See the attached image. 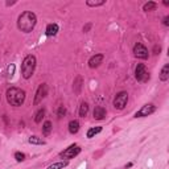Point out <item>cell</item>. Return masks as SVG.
Returning <instances> with one entry per match:
<instances>
[{"instance_id": "1", "label": "cell", "mask_w": 169, "mask_h": 169, "mask_svg": "<svg viewBox=\"0 0 169 169\" xmlns=\"http://www.w3.org/2000/svg\"><path fill=\"white\" fill-rule=\"evenodd\" d=\"M36 24H37V16L31 11H25L19 16L17 19V28L24 33H29L34 29Z\"/></svg>"}, {"instance_id": "2", "label": "cell", "mask_w": 169, "mask_h": 169, "mask_svg": "<svg viewBox=\"0 0 169 169\" xmlns=\"http://www.w3.org/2000/svg\"><path fill=\"white\" fill-rule=\"evenodd\" d=\"M5 96H7V102L13 107H19L21 106L25 100V91L21 90L19 87H9L5 92Z\"/></svg>"}, {"instance_id": "3", "label": "cell", "mask_w": 169, "mask_h": 169, "mask_svg": "<svg viewBox=\"0 0 169 169\" xmlns=\"http://www.w3.org/2000/svg\"><path fill=\"white\" fill-rule=\"evenodd\" d=\"M36 57L33 54H28L25 58L23 59V63H21V74H23V78L25 79H29L32 75L34 73V69H36Z\"/></svg>"}, {"instance_id": "4", "label": "cell", "mask_w": 169, "mask_h": 169, "mask_svg": "<svg viewBox=\"0 0 169 169\" xmlns=\"http://www.w3.org/2000/svg\"><path fill=\"white\" fill-rule=\"evenodd\" d=\"M81 147L78 146V144H71L70 147H67L65 151L61 152L59 153V156H61L62 159H67V160H70V159H74L75 156H78L79 153H81Z\"/></svg>"}, {"instance_id": "5", "label": "cell", "mask_w": 169, "mask_h": 169, "mask_svg": "<svg viewBox=\"0 0 169 169\" xmlns=\"http://www.w3.org/2000/svg\"><path fill=\"white\" fill-rule=\"evenodd\" d=\"M127 102H128V94L126 91H120L119 94H116L114 99V107L116 110H123L127 106Z\"/></svg>"}, {"instance_id": "6", "label": "cell", "mask_w": 169, "mask_h": 169, "mask_svg": "<svg viewBox=\"0 0 169 169\" xmlns=\"http://www.w3.org/2000/svg\"><path fill=\"white\" fill-rule=\"evenodd\" d=\"M135 78L138 79L139 82H147L149 79V74L147 73V69H146V65L144 63H138L135 69Z\"/></svg>"}, {"instance_id": "7", "label": "cell", "mask_w": 169, "mask_h": 169, "mask_svg": "<svg viewBox=\"0 0 169 169\" xmlns=\"http://www.w3.org/2000/svg\"><path fill=\"white\" fill-rule=\"evenodd\" d=\"M46 95H48V84L46 83L40 84L38 88H37V91H36V95H34V99H33V104H34V106L40 104Z\"/></svg>"}, {"instance_id": "8", "label": "cell", "mask_w": 169, "mask_h": 169, "mask_svg": "<svg viewBox=\"0 0 169 169\" xmlns=\"http://www.w3.org/2000/svg\"><path fill=\"white\" fill-rule=\"evenodd\" d=\"M134 56L140 59H147L149 53H148V49L142 42H138V44H135V46H134Z\"/></svg>"}, {"instance_id": "9", "label": "cell", "mask_w": 169, "mask_h": 169, "mask_svg": "<svg viewBox=\"0 0 169 169\" xmlns=\"http://www.w3.org/2000/svg\"><path fill=\"white\" fill-rule=\"evenodd\" d=\"M156 111L155 104H144L140 110L135 114V118H144V116H149L151 114H153Z\"/></svg>"}, {"instance_id": "10", "label": "cell", "mask_w": 169, "mask_h": 169, "mask_svg": "<svg viewBox=\"0 0 169 169\" xmlns=\"http://www.w3.org/2000/svg\"><path fill=\"white\" fill-rule=\"evenodd\" d=\"M103 58H104V56L103 54H95V56H92V57L88 59V67H91V69H95V67H98L100 63L103 62Z\"/></svg>"}, {"instance_id": "11", "label": "cell", "mask_w": 169, "mask_h": 169, "mask_svg": "<svg viewBox=\"0 0 169 169\" xmlns=\"http://www.w3.org/2000/svg\"><path fill=\"white\" fill-rule=\"evenodd\" d=\"M106 114H107L106 108H103V107H100V106L95 107L94 111H92V116H94V119H96V120L104 119V118H106Z\"/></svg>"}, {"instance_id": "12", "label": "cell", "mask_w": 169, "mask_h": 169, "mask_svg": "<svg viewBox=\"0 0 169 169\" xmlns=\"http://www.w3.org/2000/svg\"><path fill=\"white\" fill-rule=\"evenodd\" d=\"M82 84H83V79L81 75H78L77 78L74 79V83H73V90L77 95L81 94V90H82Z\"/></svg>"}, {"instance_id": "13", "label": "cell", "mask_w": 169, "mask_h": 169, "mask_svg": "<svg viewBox=\"0 0 169 169\" xmlns=\"http://www.w3.org/2000/svg\"><path fill=\"white\" fill-rule=\"evenodd\" d=\"M58 25L57 24H49V25L46 27V31H45V34L49 36V37H52V36H56L58 33Z\"/></svg>"}, {"instance_id": "14", "label": "cell", "mask_w": 169, "mask_h": 169, "mask_svg": "<svg viewBox=\"0 0 169 169\" xmlns=\"http://www.w3.org/2000/svg\"><path fill=\"white\" fill-rule=\"evenodd\" d=\"M168 79H169V65L167 63V65H164L161 71H160V81L165 82V81H168Z\"/></svg>"}, {"instance_id": "15", "label": "cell", "mask_w": 169, "mask_h": 169, "mask_svg": "<svg viewBox=\"0 0 169 169\" xmlns=\"http://www.w3.org/2000/svg\"><path fill=\"white\" fill-rule=\"evenodd\" d=\"M79 131V122L78 120H70L69 122V132L70 134H77Z\"/></svg>"}, {"instance_id": "16", "label": "cell", "mask_w": 169, "mask_h": 169, "mask_svg": "<svg viewBox=\"0 0 169 169\" xmlns=\"http://www.w3.org/2000/svg\"><path fill=\"white\" fill-rule=\"evenodd\" d=\"M100 132H102V127H92V128H90V130L87 131L86 136H87L88 139H91V138H94L95 135L100 134Z\"/></svg>"}, {"instance_id": "17", "label": "cell", "mask_w": 169, "mask_h": 169, "mask_svg": "<svg viewBox=\"0 0 169 169\" xmlns=\"http://www.w3.org/2000/svg\"><path fill=\"white\" fill-rule=\"evenodd\" d=\"M28 142H29L31 144H34V146H44L45 144V142L41 139V138H38V136H31L29 139H28Z\"/></svg>"}, {"instance_id": "18", "label": "cell", "mask_w": 169, "mask_h": 169, "mask_svg": "<svg viewBox=\"0 0 169 169\" xmlns=\"http://www.w3.org/2000/svg\"><path fill=\"white\" fill-rule=\"evenodd\" d=\"M87 114H88V104L86 102H82L81 106H79V116L84 118Z\"/></svg>"}, {"instance_id": "19", "label": "cell", "mask_w": 169, "mask_h": 169, "mask_svg": "<svg viewBox=\"0 0 169 169\" xmlns=\"http://www.w3.org/2000/svg\"><path fill=\"white\" fill-rule=\"evenodd\" d=\"M67 164H69V161H58V163H54L52 165H49L46 169H63L65 167H67Z\"/></svg>"}, {"instance_id": "20", "label": "cell", "mask_w": 169, "mask_h": 169, "mask_svg": "<svg viewBox=\"0 0 169 169\" xmlns=\"http://www.w3.org/2000/svg\"><path fill=\"white\" fill-rule=\"evenodd\" d=\"M156 7H157V4H156L155 2H148L143 5V11L144 12H151V11H155Z\"/></svg>"}, {"instance_id": "21", "label": "cell", "mask_w": 169, "mask_h": 169, "mask_svg": "<svg viewBox=\"0 0 169 169\" xmlns=\"http://www.w3.org/2000/svg\"><path fill=\"white\" fill-rule=\"evenodd\" d=\"M52 128H53V127H52V123L49 122V120H46V122L42 124V134L45 136H48L52 132Z\"/></svg>"}, {"instance_id": "22", "label": "cell", "mask_w": 169, "mask_h": 169, "mask_svg": "<svg viewBox=\"0 0 169 169\" xmlns=\"http://www.w3.org/2000/svg\"><path fill=\"white\" fill-rule=\"evenodd\" d=\"M44 116H45V108H40V110L36 112V115H34V122L36 123H41Z\"/></svg>"}, {"instance_id": "23", "label": "cell", "mask_w": 169, "mask_h": 169, "mask_svg": "<svg viewBox=\"0 0 169 169\" xmlns=\"http://www.w3.org/2000/svg\"><path fill=\"white\" fill-rule=\"evenodd\" d=\"M86 4L88 7H100L103 4H106V0H100V2H91V0H87Z\"/></svg>"}, {"instance_id": "24", "label": "cell", "mask_w": 169, "mask_h": 169, "mask_svg": "<svg viewBox=\"0 0 169 169\" xmlns=\"http://www.w3.org/2000/svg\"><path fill=\"white\" fill-rule=\"evenodd\" d=\"M65 115H66V108H65V106H59L58 110H57V116H58V118H63Z\"/></svg>"}, {"instance_id": "25", "label": "cell", "mask_w": 169, "mask_h": 169, "mask_svg": "<svg viewBox=\"0 0 169 169\" xmlns=\"http://www.w3.org/2000/svg\"><path fill=\"white\" fill-rule=\"evenodd\" d=\"M15 159H16V161H17V163H21V161L25 160V155L21 153V152H16V153H15Z\"/></svg>"}, {"instance_id": "26", "label": "cell", "mask_w": 169, "mask_h": 169, "mask_svg": "<svg viewBox=\"0 0 169 169\" xmlns=\"http://www.w3.org/2000/svg\"><path fill=\"white\" fill-rule=\"evenodd\" d=\"M13 73H15V65H13V63H11V65L8 66V75H9V77H12V75H13Z\"/></svg>"}, {"instance_id": "27", "label": "cell", "mask_w": 169, "mask_h": 169, "mask_svg": "<svg viewBox=\"0 0 169 169\" xmlns=\"http://www.w3.org/2000/svg\"><path fill=\"white\" fill-rule=\"evenodd\" d=\"M163 24H164L165 27H168V25H169V16H165V17L163 19Z\"/></svg>"}, {"instance_id": "28", "label": "cell", "mask_w": 169, "mask_h": 169, "mask_svg": "<svg viewBox=\"0 0 169 169\" xmlns=\"http://www.w3.org/2000/svg\"><path fill=\"white\" fill-rule=\"evenodd\" d=\"M90 28H91V24H90V23H88V24H86V25L83 27V32H84V33H86V32H88V31H90Z\"/></svg>"}, {"instance_id": "29", "label": "cell", "mask_w": 169, "mask_h": 169, "mask_svg": "<svg viewBox=\"0 0 169 169\" xmlns=\"http://www.w3.org/2000/svg\"><path fill=\"white\" fill-rule=\"evenodd\" d=\"M160 50H161V48H160V46H157V45H156V46H155V49H153V52H155V54H159V53H160Z\"/></svg>"}, {"instance_id": "30", "label": "cell", "mask_w": 169, "mask_h": 169, "mask_svg": "<svg viewBox=\"0 0 169 169\" xmlns=\"http://www.w3.org/2000/svg\"><path fill=\"white\" fill-rule=\"evenodd\" d=\"M15 3H16V2H7V5H8V7H9V5H13Z\"/></svg>"}, {"instance_id": "31", "label": "cell", "mask_w": 169, "mask_h": 169, "mask_svg": "<svg viewBox=\"0 0 169 169\" xmlns=\"http://www.w3.org/2000/svg\"><path fill=\"white\" fill-rule=\"evenodd\" d=\"M131 167H132V163H128V164H127V165H126V167H124V168H126V169H127V168H131Z\"/></svg>"}, {"instance_id": "32", "label": "cell", "mask_w": 169, "mask_h": 169, "mask_svg": "<svg viewBox=\"0 0 169 169\" xmlns=\"http://www.w3.org/2000/svg\"><path fill=\"white\" fill-rule=\"evenodd\" d=\"M164 5H169V2H168V0H164Z\"/></svg>"}]
</instances>
